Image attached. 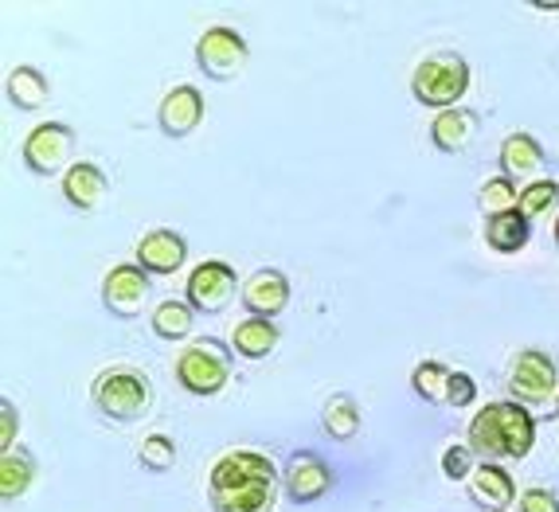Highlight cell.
<instances>
[{
    "label": "cell",
    "mask_w": 559,
    "mask_h": 512,
    "mask_svg": "<svg viewBox=\"0 0 559 512\" xmlns=\"http://www.w3.org/2000/svg\"><path fill=\"white\" fill-rule=\"evenodd\" d=\"M215 512H271L278 501V469L259 450H231L207 474Z\"/></svg>",
    "instance_id": "cell-1"
},
{
    "label": "cell",
    "mask_w": 559,
    "mask_h": 512,
    "mask_svg": "<svg viewBox=\"0 0 559 512\" xmlns=\"http://www.w3.org/2000/svg\"><path fill=\"white\" fill-rule=\"evenodd\" d=\"M469 450L481 462H497V457H528L536 446V419L528 407L504 400V403H485L469 419Z\"/></svg>",
    "instance_id": "cell-2"
},
{
    "label": "cell",
    "mask_w": 559,
    "mask_h": 512,
    "mask_svg": "<svg viewBox=\"0 0 559 512\" xmlns=\"http://www.w3.org/2000/svg\"><path fill=\"white\" fill-rule=\"evenodd\" d=\"M94 407L103 410L106 419L114 422H138L150 415L153 407V388L150 380L130 368V364H118V368H106L91 388Z\"/></svg>",
    "instance_id": "cell-3"
},
{
    "label": "cell",
    "mask_w": 559,
    "mask_h": 512,
    "mask_svg": "<svg viewBox=\"0 0 559 512\" xmlns=\"http://www.w3.org/2000/svg\"><path fill=\"white\" fill-rule=\"evenodd\" d=\"M469 91V63L457 51H439V56L423 59L411 75V94L415 103L430 110H454Z\"/></svg>",
    "instance_id": "cell-4"
},
{
    "label": "cell",
    "mask_w": 559,
    "mask_h": 512,
    "mask_svg": "<svg viewBox=\"0 0 559 512\" xmlns=\"http://www.w3.org/2000/svg\"><path fill=\"white\" fill-rule=\"evenodd\" d=\"M177 380L185 392L204 395V400L219 395L231 380V345L215 341V336L192 341L177 360Z\"/></svg>",
    "instance_id": "cell-5"
},
{
    "label": "cell",
    "mask_w": 559,
    "mask_h": 512,
    "mask_svg": "<svg viewBox=\"0 0 559 512\" xmlns=\"http://www.w3.org/2000/svg\"><path fill=\"white\" fill-rule=\"evenodd\" d=\"M509 392L521 407H544L548 400H559V372L556 360L540 348H524L509 364Z\"/></svg>",
    "instance_id": "cell-6"
},
{
    "label": "cell",
    "mask_w": 559,
    "mask_h": 512,
    "mask_svg": "<svg viewBox=\"0 0 559 512\" xmlns=\"http://www.w3.org/2000/svg\"><path fill=\"white\" fill-rule=\"evenodd\" d=\"M247 59H251L247 39H242L231 24H215V28H207L204 36L197 39V63L215 83H231L235 75H242Z\"/></svg>",
    "instance_id": "cell-7"
},
{
    "label": "cell",
    "mask_w": 559,
    "mask_h": 512,
    "mask_svg": "<svg viewBox=\"0 0 559 512\" xmlns=\"http://www.w3.org/2000/svg\"><path fill=\"white\" fill-rule=\"evenodd\" d=\"M71 150H75V130L63 126V121H44L36 130L24 138V165L36 172V177H56V172H67V160H71Z\"/></svg>",
    "instance_id": "cell-8"
},
{
    "label": "cell",
    "mask_w": 559,
    "mask_h": 512,
    "mask_svg": "<svg viewBox=\"0 0 559 512\" xmlns=\"http://www.w3.org/2000/svg\"><path fill=\"white\" fill-rule=\"evenodd\" d=\"M153 294V274L141 271L138 262H118L103 278V306L114 317H141V309L150 306Z\"/></svg>",
    "instance_id": "cell-9"
},
{
    "label": "cell",
    "mask_w": 559,
    "mask_h": 512,
    "mask_svg": "<svg viewBox=\"0 0 559 512\" xmlns=\"http://www.w3.org/2000/svg\"><path fill=\"white\" fill-rule=\"evenodd\" d=\"M231 298H235V271L227 262L207 259L188 274L185 301L197 309V313H219L224 306H231Z\"/></svg>",
    "instance_id": "cell-10"
},
{
    "label": "cell",
    "mask_w": 559,
    "mask_h": 512,
    "mask_svg": "<svg viewBox=\"0 0 559 512\" xmlns=\"http://www.w3.org/2000/svg\"><path fill=\"white\" fill-rule=\"evenodd\" d=\"M282 489H286V497L294 504H313L333 489V469L313 450H298L282 469Z\"/></svg>",
    "instance_id": "cell-11"
},
{
    "label": "cell",
    "mask_w": 559,
    "mask_h": 512,
    "mask_svg": "<svg viewBox=\"0 0 559 512\" xmlns=\"http://www.w3.org/2000/svg\"><path fill=\"white\" fill-rule=\"evenodd\" d=\"M204 121V94L200 86H173L157 106V126L165 138H188Z\"/></svg>",
    "instance_id": "cell-12"
},
{
    "label": "cell",
    "mask_w": 559,
    "mask_h": 512,
    "mask_svg": "<svg viewBox=\"0 0 559 512\" xmlns=\"http://www.w3.org/2000/svg\"><path fill=\"white\" fill-rule=\"evenodd\" d=\"M242 306L251 309V317L274 321V317L289 306V278L278 271V266H262V271H254L251 278H247V286H242Z\"/></svg>",
    "instance_id": "cell-13"
},
{
    "label": "cell",
    "mask_w": 559,
    "mask_h": 512,
    "mask_svg": "<svg viewBox=\"0 0 559 512\" xmlns=\"http://www.w3.org/2000/svg\"><path fill=\"white\" fill-rule=\"evenodd\" d=\"M106 197H110V180L91 160H79V165H71L63 172V200L75 212H98L106 204Z\"/></svg>",
    "instance_id": "cell-14"
},
{
    "label": "cell",
    "mask_w": 559,
    "mask_h": 512,
    "mask_svg": "<svg viewBox=\"0 0 559 512\" xmlns=\"http://www.w3.org/2000/svg\"><path fill=\"white\" fill-rule=\"evenodd\" d=\"M188 259V242L180 231L157 227L138 242V266L150 274H177Z\"/></svg>",
    "instance_id": "cell-15"
},
{
    "label": "cell",
    "mask_w": 559,
    "mask_h": 512,
    "mask_svg": "<svg viewBox=\"0 0 559 512\" xmlns=\"http://www.w3.org/2000/svg\"><path fill=\"white\" fill-rule=\"evenodd\" d=\"M466 485H469V501L485 512H504L516 501L513 477H509V469L497 466V462H481Z\"/></svg>",
    "instance_id": "cell-16"
},
{
    "label": "cell",
    "mask_w": 559,
    "mask_h": 512,
    "mask_svg": "<svg viewBox=\"0 0 559 512\" xmlns=\"http://www.w3.org/2000/svg\"><path fill=\"white\" fill-rule=\"evenodd\" d=\"M477 130H481V118L469 106H454V110H442L430 121V141L442 153H466L474 145Z\"/></svg>",
    "instance_id": "cell-17"
},
{
    "label": "cell",
    "mask_w": 559,
    "mask_h": 512,
    "mask_svg": "<svg viewBox=\"0 0 559 512\" xmlns=\"http://www.w3.org/2000/svg\"><path fill=\"white\" fill-rule=\"evenodd\" d=\"M540 168H544V150L532 133H509V138L501 141V177L532 180V184H536Z\"/></svg>",
    "instance_id": "cell-18"
},
{
    "label": "cell",
    "mask_w": 559,
    "mask_h": 512,
    "mask_svg": "<svg viewBox=\"0 0 559 512\" xmlns=\"http://www.w3.org/2000/svg\"><path fill=\"white\" fill-rule=\"evenodd\" d=\"M231 348L242 360H262V356H271L274 348H278V329H274V321H266V317H247V321L235 325Z\"/></svg>",
    "instance_id": "cell-19"
},
{
    "label": "cell",
    "mask_w": 559,
    "mask_h": 512,
    "mask_svg": "<svg viewBox=\"0 0 559 512\" xmlns=\"http://www.w3.org/2000/svg\"><path fill=\"white\" fill-rule=\"evenodd\" d=\"M532 239V224L521 212H504L497 219H485V242L497 254H521Z\"/></svg>",
    "instance_id": "cell-20"
},
{
    "label": "cell",
    "mask_w": 559,
    "mask_h": 512,
    "mask_svg": "<svg viewBox=\"0 0 559 512\" xmlns=\"http://www.w3.org/2000/svg\"><path fill=\"white\" fill-rule=\"evenodd\" d=\"M4 94H9V103L16 110H39L51 98V86H47V79L39 75L36 67H16L4 79Z\"/></svg>",
    "instance_id": "cell-21"
},
{
    "label": "cell",
    "mask_w": 559,
    "mask_h": 512,
    "mask_svg": "<svg viewBox=\"0 0 559 512\" xmlns=\"http://www.w3.org/2000/svg\"><path fill=\"white\" fill-rule=\"evenodd\" d=\"M32 477H36V457L24 446L0 454V497L4 501H16L32 489Z\"/></svg>",
    "instance_id": "cell-22"
},
{
    "label": "cell",
    "mask_w": 559,
    "mask_h": 512,
    "mask_svg": "<svg viewBox=\"0 0 559 512\" xmlns=\"http://www.w3.org/2000/svg\"><path fill=\"white\" fill-rule=\"evenodd\" d=\"M450 380H454V368H447L442 360H419L415 372H411V388L423 403H435V407H447Z\"/></svg>",
    "instance_id": "cell-23"
},
{
    "label": "cell",
    "mask_w": 559,
    "mask_h": 512,
    "mask_svg": "<svg viewBox=\"0 0 559 512\" xmlns=\"http://www.w3.org/2000/svg\"><path fill=\"white\" fill-rule=\"evenodd\" d=\"M192 325H197V309L188 306V301L168 298L153 309V333L160 341H185V336H192Z\"/></svg>",
    "instance_id": "cell-24"
},
{
    "label": "cell",
    "mask_w": 559,
    "mask_h": 512,
    "mask_svg": "<svg viewBox=\"0 0 559 512\" xmlns=\"http://www.w3.org/2000/svg\"><path fill=\"white\" fill-rule=\"evenodd\" d=\"M321 427H325V434L333 438V442H348V438L360 430V407H356L353 395H333V400L325 403V410H321Z\"/></svg>",
    "instance_id": "cell-25"
},
{
    "label": "cell",
    "mask_w": 559,
    "mask_h": 512,
    "mask_svg": "<svg viewBox=\"0 0 559 512\" xmlns=\"http://www.w3.org/2000/svg\"><path fill=\"white\" fill-rule=\"evenodd\" d=\"M477 207H481L485 219H497L504 212H516L521 207V192L509 177H489L477 192Z\"/></svg>",
    "instance_id": "cell-26"
},
{
    "label": "cell",
    "mask_w": 559,
    "mask_h": 512,
    "mask_svg": "<svg viewBox=\"0 0 559 512\" xmlns=\"http://www.w3.org/2000/svg\"><path fill=\"white\" fill-rule=\"evenodd\" d=\"M556 204H559V180H536V184L521 188V207L516 212L532 224V219L556 212Z\"/></svg>",
    "instance_id": "cell-27"
},
{
    "label": "cell",
    "mask_w": 559,
    "mask_h": 512,
    "mask_svg": "<svg viewBox=\"0 0 559 512\" xmlns=\"http://www.w3.org/2000/svg\"><path fill=\"white\" fill-rule=\"evenodd\" d=\"M138 462L145 469H153V474H165V469L177 466V442H173L168 434H150L145 442H141Z\"/></svg>",
    "instance_id": "cell-28"
},
{
    "label": "cell",
    "mask_w": 559,
    "mask_h": 512,
    "mask_svg": "<svg viewBox=\"0 0 559 512\" xmlns=\"http://www.w3.org/2000/svg\"><path fill=\"white\" fill-rule=\"evenodd\" d=\"M477 466H481L477 454L469 446H462V442H454V446L442 450V474H447L450 481H469Z\"/></svg>",
    "instance_id": "cell-29"
},
{
    "label": "cell",
    "mask_w": 559,
    "mask_h": 512,
    "mask_svg": "<svg viewBox=\"0 0 559 512\" xmlns=\"http://www.w3.org/2000/svg\"><path fill=\"white\" fill-rule=\"evenodd\" d=\"M16 430H20L16 407H12V400H0V454L16 450Z\"/></svg>",
    "instance_id": "cell-30"
},
{
    "label": "cell",
    "mask_w": 559,
    "mask_h": 512,
    "mask_svg": "<svg viewBox=\"0 0 559 512\" xmlns=\"http://www.w3.org/2000/svg\"><path fill=\"white\" fill-rule=\"evenodd\" d=\"M516 509L521 512H559V497L551 493V489H524L521 501H516Z\"/></svg>",
    "instance_id": "cell-31"
},
{
    "label": "cell",
    "mask_w": 559,
    "mask_h": 512,
    "mask_svg": "<svg viewBox=\"0 0 559 512\" xmlns=\"http://www.w3.org/2000/svg\"><path fill=\"white\" fill-rule=\"evenodd\" d=\"M474 400H477V383H474V376L454 372V380H450L447 407H469V403H474Z\"/></svg>",
    "instance_id": "cell-32"
},
{
    "label": "cell",
    "mask_w": 559,
    "mask_h": 512,
    "mask_svg": "<svg viewBox=\"0 0 559 512\" xmlns=\"http://www.w3.org/2000/svg\"><path fill=\"white\" fill-rule=\"evenodd\" d=\"M551 235H556V247H559V215H556V227H551Z\"/></svg>",
    "instance_id": "cell-33"
},
{
    "label": "cell",
    "mask_w": 559,
    "mask_h": 512,
    "mask_svg": "<svg viewBox=\"0 0 559 512\" xmlns=\"http://www.w3.org/2000/svg\"><path fill=\"white\" fill-rule=\"evenodd\" d=\"M556 415H559V400H556Z\"/></svg>",
    "instance_id": "cell-34"
}]
</instances>
